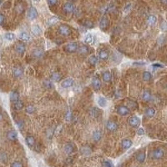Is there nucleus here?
I'll return each instance as SVG.
<instances>
[{
    "mask_svg": "<svg viewBox=\"0 0 167 167\" xmlns=\"http://www.w3.org/2000/svg\"><path fill=\"white\" fill-rule=\"evenodd\" d=\"M137 135H145V131H144V130L142 129V128H140V129L137 130Z\"/></svg>",
    "mask_w": 167,
    "mask_h": 167,
    "instance_id": "nucleus-48",
    "label": "nucleus"
},
{
    "mask_svg": "<svg viewBox=\"0 0 167 167\" xmlns=\"http://www.w3.org/2000/svg\"><path fill=\"white\" fill-rule=\"evenodd\" d=\"M84 25L86 28H92L93 27H94V24H93V22H91V21H85L84 22Z\"/></svg>",
    "mask_w": 167,
    "mask_h": 167,
    "instance_id": "nucleus-41",
    "label": "nucleus"
},
{
    "mask_svg": "<svg viewBox=\"0 0 167 167\" xmlns=\"http://www.w3.org/2000/svg\"><path fill=\"white\" fill-rule=\"evenodd\" d=\"M156 110L154 108H151V107H149V108H148L146 110H145V115H146V116L149 117V118L153 117L154 115L156 114Z\"/></svg>",
    "mask_w": 167,
    "mask_h": 167,
    "instance_id": "nucleus-18",
    "label": "nucleus"
},
{
    "mask_svg": "<svg viewBox=\"0 0 167 167\" xmlns=\"http://www.w3.org/2000/svg\"><path fill=\"white\" fill-rule=\"evenodd\" d=\"M104 166L105 167H114V165H113V163L112 162H111L110 160H105L104 161Z\"/></svg>",
    "mask_w": 167,
    "mask_h": 167,
    "instance_id": "nucleus-44",
    "label": "nucleus"
},
{
    "mask_svg": "<svg viewBox=\"0 0 167 167\" xmlns=\"http://www.w3.org/2000/svg\"><path fill=\"white\" fill-rule=\"evenodd\" d=\"M153 67H155V68H163L164 65H162L161 64H154V65H152Z\"/></svg>",
    "mask_w": 167,
    "mask_h": 167,
    "instance_id": "nucleus-51",
    "label": "nucleus"
},
{
    "mask_svg": "<svg viewBox=\"0 0 167 167\" xmlns=\"http://www.w3.org/2000/svg\"><path fill=\"white\" fill-rule=\"evenodd\" d=\"M142 98L145 101H149L151 100V94L149 90H145L143 95H142Z\"/></svg>",
    "mask_w": 167,
    "mask_h": 167,
    "instance_id": "nucleus-26",
    "label": "nucleus"
},
{
    "mask_svg": "<svg viewBox=\"0 0 167 167\" xmlns=\"http://www.w3.org/2000/svg\"><path fill=\"white\" fill-rule=\"evenodd\" d=\"M151 78H152V75H151V74L149 71L144 72V74H143V79L145 81H149V80L151 79Z\"/></svg>",
    "mask_w": 167,
    "mask_h": 167,
    "instance_id": "nucleus-33",
    "label": "nucleus"
},
{
    "mask_svg": "<svg viewBox=\"0 0 167 167\" xmlns=\"http://www.w3.org/2000/svg\"><path fill=\"white\" fill-rule=\"evenodd\" d=\"M3 114L0 113V122H1L3 120Z\"/></svg>",
    "mask_w": 167,
    "mask_h": 167,
    "instance_id": "nucleus-53",
    "label": "nucleus"
},
{
    "mask_svg": "<svg viewBox=\"0 0 167 167\" xmlns=\"http://www.w3.org/2000/svg\"><path fill=\"white\" fill-rule=\"evenodd\" d=\"M37 1H38V0H37Z\"/></svg>",
    "mask_w": 167,
    "mask_h": 167,
    "instance_id": "nucleus-57",
    "label": "nucleus"
},
{
    "mask_svg": "<svg viewBox=\"0 0 167 167\" xmlns=\"http://www.w3.org/2000/svg\"><path fill=\"white\" fill-rule=\"evenodd\" d=\"M23 107H24V103H23L22 101L18 100L17 102L14 103V108H15V110H20L23 109Z\"/></svg>",
    "mask_w": 167,
    "mask_h": 167,
    "instance_id": "nucleus-35",
    "label": "nucleus"
},
{
    "mask_svg": "<svg viewBox=\"0 0 167 167\" xmlns=\"http://www.w3.org/2000/svg\"><path fill=\"white\" fill-rule=\"evenodd\" d=\"M117 113L121 116H125L130 114V110L126 106H119L117 108Z\"/></svg>",
    "mask_w": 167,
    "mask_h": 167,
    "instance_id": "nucleus-6",
    "label": "nucleus"
},
{
    "mask_svg": "<svg viewBox=\"0 0 167 167\" xmlns=\"http://www.w3.org/2000/svg\"><path fill=\"white\" fill-rule=\"evenodd\" d=\"M65 49L68 53H74L77 51V49H78V44H77V43L75 42L70 43V44H68L65 46Z\"/></svg>",
    "mask_w": 167,
    "mask_h": 167,
    "instance_id": "nucleus-2",
    "label": "nucleus"
},
{
    "mask_svg": "<svg viewBox=\"0 0 167 167\" xmlns=\"http://www.w3.org/2000/svg\"><path fill=\"white\" fill-rule=\"evenodd\" d=\"M102 78H103V80L105 81V82H110V79H111V74L110 73L109 71H105L104 74H103L102 75Z\"/></svg>",
    "mask_w": 167,
    "mask_h": 167,
    "instance_id": "nucleus-28",
    "label": "nucleus"
},
{
    "mask_svg": "<svg viewBox=\"0 0 167 167\" xmlns=\"http://www.w3.org/2000/svg\"><path fill=\"white\" fill-rule=\"evenodd\" d=\"M7 138H8V140H9L11 141H14L18 139V134H17V132L14 130H10L8 132Z\"/></svg>",
    "mask_w": 167,
    "mask_h": 167,
    "instance_id": "nucleus-13",
    "label": "nucleus"
},
{
    "mask_svg": "<svg viewBox=\"0 0 167 167\" xmlns=\"http://www.w3.org/2000/svg\"><path fill=\"white\" fill-rule=\"evenodd\" d=\"M4 20H5V18H4V16L0 14V25H2L4 23Z\"/></svg>",
    "mask_w": 167,
    "mask_h": 167,
    "instance_id": "nucleus-49",
    "label": "nucleus"
},
{
    "mask_svg": "<svg viewBox=\"0 0 167 167\" xmlns=\"http://www.w3.org/2000/svg\"><path fill=\"white\" fill-rule=\"evenodd\" d=\"M132 141L129 139H125V140H123L122 142H121V145L124 149H130L132 146Z\"/></svg>",
    "mask_w": 167,
    "mask_h": 167,
    "instance_id": "nucleus-14",
    "label": "nucleus"
},
{
    "mask_svg": "<svg viewBox=\"0 0 167 167\" xmlns=\"http://www.w3.org/2000/svg\"><path fill=\"white\" fill-rule=\"evenodd\" d=\"M163 3H165V0H163Z\"/></svg>",
    "mask_w": 167,
    "mask_h": 167,
    "instance_id": "nucleus-55",
    "label": "nucleus"
},
{
    "mask_svg": "<svg viewBox=\"0 0 167 167\" xmlns=\"http://www.w3.org/2000/svg\"><path fill=\"white\" fill-rule=\"evenodd\" d=\"M9 98H10V100L11 102L13 103H15L19 100V93L18 92H16V91H13L10 93V95H9Z\"/></svg>",
    "mask_w": 167,
    "mask_h": 167,
    "instance_id": "nucleus-16",
    "label": "nucleus"
},
{
    "mask_svg": "<svg viewBox=\"0 0 167 167\" xmlns=\"http://www.w3.org/2000/svg\"><path fill=\"white\" fill-rule=\"evenodd\" d=\"M44 86L47 89H53V88H54L53 83L51 82V81H49V80H45L44 82Z\"/></svg>",
    "mask_w": 167,
    "mask_h": 167,
    "instance_id": "nucleus-39",
    "label": "nucleus"
},
{
    "mask_svg": "<svg viewBox=\"0 0 167 167\" xmlns=\"http://www.w3.org/2000/svg\"><path fill=\"white\" fill-rule=\"evenodd\" d=\"M25 111H26V113L28 114H33L34 111V107L33 105H28L26 108V110H25Z\"/></svg>",
    "mask_w": 167,
    "mask_h": 167,
    "instance_id": "nucleus-42",
    "label": "nucleus"
},
{
    "mask_svg": "<svg viewBox=\"0 0 167 167\" xmlns=\"http://www.w3.org/2000/svg\"><path fill=\"white\" fill-rule=\"evenodd\" d=\"M15 10L17 11L18 14H23L24 11V7L22 3H18L15 6Z\"/></svg>",
    "mask_w": 167,
    "mask_h": 167,
    "instance_id": "nucleus-24",
    "label": "nucleus"
},
{
    "mask_svg": "<svg viewBox=\"0 0 167 167\" xmlns=\"http://www.w3.org/2000/svg\"><path fill=\"white\" fill-rule=\"evenodd\" d=\"M26 143L29 147H34L35 146V139L32 135H28L26 137Z\"/></svg>",
    "mask_w": 167,
    "mask_h": 167,
    "instance_id": "nucleus-15",
    "label": "nucleus"
},
{
    "mask_svg": "<svg viewBox=\"0 0 167 167\" xmlns=\"http://www.w3.org/2000/svg\"><path fill=\"white\" fill-rule=\"evenodd\" d=\"M60 79H61V74L58 72H54L51 74V79L54 81V82H59V81L60 80Z\"/></svg>",
    "mask_w": 167,
    "mask_h": 167,
    "instance_id": "nucleus-21",
    "label": "nucleus"
},
{
    "mask_svg": "<svg viewBox=\"0 0 167 167\" xmlns=\"http://www.w3.org/2000/svg\"><path fill=\"white\" fill-rule=\"evenodd\" d=\"M140 119L138 116H136V115H134V116H132L130 119V125L132 126V127H138L139 125H140Z\"/></svg>",
    "mask_w": 167,
    "mask_h": 167,
    "instance_id": "nucleus-9",
    "label": "nucleus"
},
{
    "mask_svg": "<svg viewBox=\"0 0 167 167\" xmlns=\"http://www.w3.org/2000/svg\"><path fill=\"white\" fill-rule=\"evenodd\" d=\"M70 1H72V2H75V1H77V0H70Z\"/></svg>",
    "mask_w": 167,
    "mask_h": 167,
    "instance_id": "nucleus-54",
    "label": "nucleus"
},
{
    "mask_svg": "<svg viewBox=\"0 0 167 167\" xmlns=\"http://www.w3.org/2000/svg\"><path fill=\"white\" fill-rule=\"evenodd\" d=\"M59 33L63 36H68L71 33V29L67 25L62 24L59 27Z\"/></svg>",
    "mask_w": 167,
    "mask_h": 167,
    "instance_id": "nucleus-1",
    "label": "nucleus"
},
{
    "mask_svg": "<svg viewBox=\"0 0 167 167\" xmlns=\"http://www.w3.org/2000/svg\"><path fill=\"white\" fill-rule=\"evenodd\" d=\"M105 127L109 131H115L118 129V125L115 122L110 120V121H108L106 123Z\"/></svg>",
    "mask_w": 167,
    "mask_h": 167,
    "instance_id": "nucleus-7",
    "label": "nucleus"
},
{
    "mask_svg": "<svg viewBox=\"0 0 167 167\" xmlns=\"http://www.w3.org/2000/svg\"><path fill=\"white\" fill-rule=\"evenodd\" d=\"M77 50H79V52L80 54H87L88 53V48L85 45H82V46H80L79 48H78V49Z\"/></svg>",
    "mask_w": 167,
    "mask_h": 167,
    "instance_id": "nucleus-37",
    "label": "nucleus"
},
{
    "mask_svg": "<svg viewBox=\"0 0 167 167\" xmlns=\"http://www.w3.org/2000/svg\"><path fill=\"white\" fill-rule=\"evenodd\" d=\"M64 151L67 154V155H70L74 151V145L72 143H67L64 146Z\"/></svg>",
    "mask_w": 167,
    "mask_h": 167,
    "instance_id": "nucleus-8",
    "label": "nucleus"
},
{
    "mask_svg": "<svg viewBox=\"0 0 167 167\" xmlns=\"http://www.w3.org/2000/svg\"><path fill=\"white\" fill-rule=\"evenodd\" d=\"M32 32H33V33L34 34V35L38 36V35H40V34H41L42 30H41V28L38 26V25H33V26L32 27Z\"/></svg>",
    "mask_w": 167,
    "mask_h": 167,
    "instance_id": "nucleus-22",
    "label": "nucleus"
},
{
    "mask_svg": "<svg viewBox=\"0 0 167 167\" xmlns=\"http://www.w3.org/2000/svg\"><path fill=\"white\" fill-rule=\"evenodd\" d=\"M4 38H5V39H7L8 41H12V40L14 39L15 35L12 33H7L4 34Z\"/></svg>",
    "mask_w": 167,
    "mask_h": 167,
    "instance_id": "nucleus-36",
    "label": "nucleus"
},
{
    "mask_svg": "<svg viewBox=\"0 0 167 167\" xmlns=\"http://www.w3.org/2000/svg\"><path fill=\"white\" fill-rule=\"evenodd\" d=\"M92 84L95 90H99V89H100V88H101V81L99 78H97V77H94L93 78Z\"/></svg>",
    "mask_w": 167,
    "mask_h": 167,
    "instance_id": "nucleus-10",
    "label": "nucleus"
},
{
    "mask_svg": "<svg viewBox=\"0 0 167 167\" xmlns=\"http://www.w3.org/2000/svg\"><path fill=\"white\" fill-rule=\"evenodd\" d=\"M73 84H74V80H73L72 79H66L64 81H62L61 86L65 89H68V88L72 87Z\"/></svg>",
    "mask_w": 167,
    "mask_h": 167,
    "instance_id": "nucleus-12",
    "label": "nucleus"
},
{
    "mask_svg": "<svg viewBox=\"0 0 167 167\" xmlns=\"http://www.w3.org/2000/svg\"><path fill=\"white\" fill-rule=\"evenodd\" d=\"M97 102H98V105H99L100 107H105L107 105V101L104 97H99Z\"/></svg>",
    "mask_w": 167,
    "mask_h": 167,
    "instance_id": "nucleus-29",
    "label": "nucleus"
},
{
    "mask_svg": "<svg viewBox=\"0 0 167 167\" xmlns=\"http://www.w3.org/2000/svg\"><path fill=\"white\" fill-rule=\"evenodd\" d=\"M23 74V70L21 68H14V76L15 78H19Z\"/></svg>",
    "mask_w": 167,
    "mask_h": 167,
    "instance_id": "nucleus-23",
    "label": "nucleus"
},
{
    "mask_svg": "<svg viewBox=\"0 0 167 167\" xmlns=\"http://www.w3.org/2000/svg\"><path fill=\"white\" fill-rule=\"evenodd\" d=\"M102 137V133L100 130H95L93 134V140L95 141V142H98Z\"/></svg>",
    "mask_w": 167,
    "mask_h": 167,
    "instance_id": "nucleus-19",
    "label": "nucleus"
},
{
    "mask_svg": "<svg viewBox=\"0 0 167 167\" xmlns=\"http://www.w3.org/2000/svg\"><path fill=\"white\" fill-rule=\"evenodd\" d=\"M100 114V110L97 108H94L92 110V114L94 115V117H98V115Z\"/></svg>",
    "mask_w": 167,
    "mask_h": 167,
    "instance_id": "nucleus-45",
    "label": "nucleus"
},
{
    "mask_svg": "<svg viewBox=\"0 0 167 167\" xmlns=\"http://www.w3.org/2000/svg\"><path fill=\"white\" fill-rule=\"evenodd\" d=\"M11 167H24V165L19 161H14V163H12Z\"/></svg>",
    "mask_w": 167,
    "mask_h": 167,
    "instance_id": "nucleus-43",
    "label": "nucleus"
},
{
    "mask_svg": "<svg viewBox=\"0 0 167 167\" xmlns=\"http://www.w3.org/2000/svg\"><path fill=\"white\" fill-rule=\"evenodd\" d=\"M84 43L85 44H91L93 42V36L91 33H87L86 35L84 36Z\"/></svg>",
    "mask_w": 167,
    "mask_h": 167,
    "instance_id": "nucleus-30",
    "label": "nucleus"
},
{
    "mask_svg": "<svg viewBox=\"0 0 167 167\" xmlns=\"http://www.w3.org/2000/svg\"><path fill=\"white\" fill-rule=\"evenodd\" d=\"M160 28L162 29V31H165V30H166V24H165V21H164V22L162 23V24L160 25Z\"/></svg>",
    "mask_w": 167,
    "mask_h": 167,
    "instance_id": "nucleus-50",
    "label": "nucleus"
},
{
    "mask_svg": "<svg viewBox=\"0 0 167 167\" xmlns=\"http://www.w3.org/2000/svg\"><path fill=\"white\" fill-rule=\"evenodd\" d=\"M28 19L30 20H33L35 19L37 17H38V12H37V9L34 7H31L30 8L28 9Z\"/></svg>",
    "mask_w": 167,
    "mask_h": 167,
    "instance_id": "nucleus-5",
    "label": "nucleus"
},
{
    "mask_svg": "<svg viewBox=\"0 0 167 167\" xmlns=\"http://www.w3.org/2000/svg\"><path fill=\"white\" fill-rule=\"evenodd\" d=\"M2 3V0H0V4H1Z\"/></svg>",
    "mask_w": 167,
    "mask_h": 167,
    "instance_id": "nucleus-56",
    "label": "nucleus"
},
{
    "mask_svg": "<svg viewBox=\"0 0 167 167\" xmlns=\"http://www.w3.org/2000/svg\"><path fill=\"white\" fill-rule=\"evenodd\" d=\"M81 151H82V153L84 154V155H89V154L91 153V149H89V147H88V146L83 147Z\"/></svg>",
    "mask_w": 167,
    "mask_h": 167,
    "instance_id": "nucleus-40",
    "label": "nucleus"
},
{
    "mask_svg": "<svg viewBox=\"0 0 167 167\" xmlns=\"http://www.w3.org/2000/svg\"><path fill=\"white\" fill-rule=\"evenodd\" d=\"M19 38H20V39H22L24 41H28V40H30V35L26 33V32H23V33H20V35H19Z\"/></svg>",
    "mask_w": 167,
    "mask_h": 167,
    "instance_id": "nucleus-27",
    "label": "nucleus"
},
{
    "mask_svg": "<svg viewBox=\"0 0 167 167\" xmlns=\"http://www.w3.org/2000/svg\"><path fill=\"white\" fill-rule=\"evenodd\" d=\"M74 9V4L71 3H65V5L63 6V10L65 11L67 14H70V13H72Z\"/></svg>",
    "mask_w": 167,
    "mask_h": 167,
    "instance_id": "nucleus-11",
    "label": "nucleus"
},
{
    "mask_svg": "<svg viewBox=\"0 0 167 167\" xmlns=\"http://www.w3.org/2000/svg\"><path fill=\"white\" fill-rule=\"evenodd\" d=\"M15 49L17 51V53L19 54H23L25 52V46L24 44H18L15 47Z\"/></svg>",
    "mask_w": 167,
    "mask_h": 167,
    "instance_id": "nucleus-17",
    "label": "nucleus"
},
{
    "mask_svg": "<svg viewBox=\"0 0 167 167\" xmlns=\"http://www.w3.org/2000/svg\"><path fill=\"white\" fill-rule=\"evenodd\" d=\"M147 22L149 25H154L156 23V17L155 15H149Z\"/></svg>",
    "mask_w": 167,
    "mask_h": 167,
    "instance_id": "nucleus-31",
    "label": "nucleus"
},
{
    "mask_svg": "<svg viewBox=\"0 0 167 167\" xmlns=\"http://www.w3.org/2000/svg\"><path fill=\"white\" fill-rule=\"evenodd\" d=\"M89 63L92 65H95L98 63V58L95 56V55H91L89 59Z\"/></svg>",
    "mask_w": 167,
    "mask_h": 167,
    "instance_id": "nucleus-32",
    "label": "nucleus"
},
{
    "mask_svg": "<svg viewBox=\"0 0 167 167\" xmlns=\"http://www.w3.org/2000/svg\"><path fill=\"white\" fill-rule=\"evenodd\" d=\"M71 118H72V112L70 110H68L67 112V114H66V115H65V119H66V120L70 121L71 119Z\"/></svg>",
    "mask_w": 167,
    "mask_h": 167,
    "instance_id": "nucleus-46",
    "label": "nucleus"
},
{
    "mask_svg": "<svg viewBox=\"0 0 167 167\" xmlns=\"http://www.w3.org/2000/svg\"><path fill=\"white\" fill-rule=\"evenodd\" d=\"M47 1H48V3L49 6H54V5H56L58 0H47Z\"/></svg>",
    "mask_w": 167,
    "mask_h": 167,
    "instance_id": "nucleus-47",
    "label": "nucleus"
},
{
    "mask_svg": "<svg viewBox=\"0 0 167 167\" xmlns=\"http://www.w3.org/2000/svg\"><path fill=\"white\" fill-rule=\"evenodd\" d=\"M99 57L100 58V59H102V60H105V59H108V57H109L108 51L101 50L100 52L99 53Z\"/></svg>",
    "mask_w": 167,
    "mask_h": 167,
    "instance_id": "nucleus-25",
    "label": "nucleus"
},
{
    "mask_svg": "<svg viewBox=\"0 0 167 167\" xmlns=\"http://www.w3.org/2000/svg\"><path fill=\"white\" fill-rule=\"evenodd\" d=\"M33 56H35L36 58H40L43 55V51L40 49H35L33 51Z\"/></svg>",
    "mask_w": 167,
    "mask_h": 167,
    "instance_id": "nucleus-38",
    "label": "nucleus"
},
{
    "mask_svg": "<svg viewBox=\"0 0 167 167\" xmlns=\"http://www.w3.org/2000/svg\"><path fill=\"white\" fill-rule=\"evenodd\" d=\"M59 22V19L57 17H52V18H50L48 21V25L49 26H52V25L55 24L56 23Z\"/></svg>",
    "mask_w": 167,
    "mask_h": 167,
    "instance_id": "nucleus-34",
    "label": "nucleus"
},
{
    "mask_svg": "<svg viewBox=\"0 0 167 167\" xmlns=\"http://www.w3.org/2000/svg\"><path fill=\"white\" fill-rule=\"evenodd\" d=\"M136 160L140 163H143L145 160V152H139L136 156Z\"/></svg>",
    "mask_w": 167,
    "mask_h": 167,
    "instance_id": "nucleus-20",
    "label": "nucleus"
},
{
    "mask_svg": "<svg viewBox=\"0 0 167 167\" xmlns=\"http://www.w3.org/2000/svg\"><path fill=\"white\" fill-rule=\"evenodd\" d=\"M109 27V20L106 17H103L100 22V28L102 31H105Z\"/></svg>",
    "mask_w": 167,
    "mask_h": 167,
    "instance_id": "nucleus-4",
    "label": "nucleus"
},
{
    "mask_svg": "<svg viewBox=\"0 0 167 167\" xmlns=\"http://www.w3.org/2000/svg\"><path fill=\"white\" fill-rule=\"evenodd\" d=\"M134 65H145V62H135Z\"/></svg>",
    "mask_w": 167,
    "mask_h": 167,
    "instance_id": "nucleus-52",
    "label": "nucleus"
},
{
    "mask_svg": "<svg viewBox=\"0 0 167 167\" xmlns=\"http://www.w3.org/2000/svg\"><path fill=\"white\" fill-rule=\"evenodd\" d=\"M164 156V151L161 149H157L154 151L151 154V157L155 160H160Z\"/></svg>",
    "mask_w": 167,
    "mask_h": 167,
    "instance_id": "nucleus-3",
    "label": "nucleus"
}]
</instances>
